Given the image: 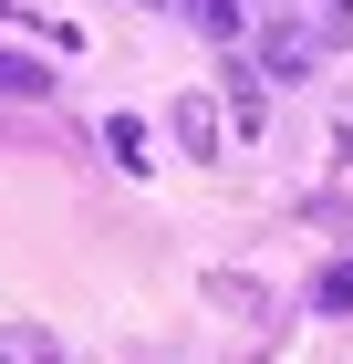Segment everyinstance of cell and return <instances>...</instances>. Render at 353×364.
Here are the masks:
<instances>
[{
  "instance_id": "cell-1",
  "label": "cell",
  "mask_w": 353,
  "mask_h": 364,
  "mask_svg": "<svg viewBox=\"0 0 353 364\" xmlns=\"http://www.w3.org/2000/svg\"><path fill=\"white\" fill-rule=\"evenodd\" d=\"M312 63H322V31H301V21H271V31H260V73H271V84H301Z\"/></svg>"
},
{
  "instance_id": "cell-2",
  "label": "cell",
  "mask_w": 353,
  "mask_h": 364,
  "mask_svg": "<svg viewBox=\"0 0 353 364\" xmlns=\"http://www.w3.org/2000/svg\"><path fill=\"white\" fill-rule=\"evenodd\" d=\"M166 125H177V146H188V156H218L229 105H218V94H177V105H166Z\"/></svg>"
},
{
  "instance_id": "cell-3",
  "label": "cell",
  "mask_w": 353,
  "mask_h": 364,
  "mask_svg": "<svg viewBox=\"0 0 353 364\" xmlns=\"http://www.w3.org/2000/svg\"><path fill=\"white\" fill-rule=\"evenodd\" d=\"M218 105H229V136H260V125H271V94H260V63H229V84H218Z\"/></svg>"
},
{
  "instance_id": "cell-4",
  "label": "cell",
  "mask_w": 353,
  "mask_h": 364,
  "mask_svg": "<svg viewBox=\"0 0 353 364\" xmlns=\"http://www.w3.org/2000/svg\"><path fill=\"white\" fill-rule=\"evenodd\" d=\"M166 11H177L197 42H218V53H229V42L249 31V0H166Z\"/></svg>"
},
{
  "instance_id": "cell-5",
  "label": "cell",
  "mask_w": 353,
  "mask_h": 364,
  "mask_svg": "<svg viewBox=\"0 0 353 364\" xmlns=\"http://www.w3.org/2000/svg\"><path fill=\"white\" fill-rule=\"evenodd\" d=\"M53 84H63V73H53L42 53H0V94H21V105H31V94H53Z\"/></svg>"
},
{
  "instance_id": "cell-6",
  "label": "cell",
  "mask_w": 353,
  "mask_h": 364,
  "mask_svg": "<svg viewBox=\"0 0 353 364\" xmlns=\"http://www.w3.org/2000/svg\"><path fill=\"white\" fill-rule=\"evenodd\" d=\"M104 146H114V167H156V156H146V125H136V114H104Z\"/></svg>"
},
{
  "instance_id": "cell-7",
  "label": "cell",
  "mask_w": 353,
  "mask_h": 364,
  "mask_svg": "<svg viewBox=\"0 0 353 364\" xmlns=\"http://www.w3.org/2000/svg\"><path fill=\"white\" fill-rule=\"evenodd\" d=\"M312 302H322V312H353V260H332V271L312 281Z\"/></svg>"
},
{
  "instance_id": "cell-8",
  "label": "cell",
  "mask_w": 353,
  "mask_h": 364,
  "mask_svg": "<svg viewBox=\"0 0 353 364\" xmlns=\"http://www.w3.org/2000/svg\"><path fill=\"white\" fill-rule=\"evenodd\" d=\"M208 302H229V312H249V323H260V291H249V281H229V271H208Z\"/></svg>"
},
{
  "instance_id": "cell-9",
  "label": "cell",
  "mask_w": 353,
  "mask_h": 364,
  "mask_svg": "<svg viewBox=\"0 0 353 364\" xmlns=\"http://www.w3.org/2000/svg\"><path fill=\"white\" fill-rule=\"evenodd\" d=\"M332 21H343V0H332Z\"/></svg>"
}]
</instances>
